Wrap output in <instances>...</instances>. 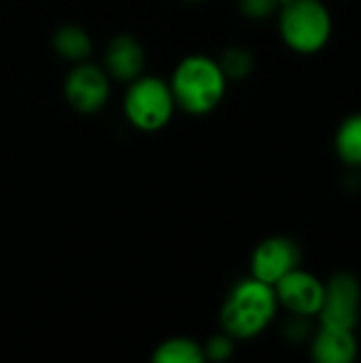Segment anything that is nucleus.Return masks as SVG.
Listing matches in <instances>:
<instances>
[{
  "label": "nucleus",
  "mask_w": 361,
  "mask_h": 363,
  "mask_svg": "<svg viewBox=\"0 0 361 363\" xmlns=\"http://www.w3.org/2000/svg\"><path fill=\"white\" fill-rule=\"evenodd\" d=\"M168 85L177 108L189 115H206L221 104L228 77L217 60L194 53L177 64Z\"/></svg>",
  "instance_id": "nucleus-1"
},
{
  "label": "nucleus",
  "mask_w": 361,
  "mask_h": 363,
  "mask_svg": "<svg viewBox=\"0 0 361 363\" xmlns=\"http://www.w3.org/2000/svg\"><path fill=\"white\" fill-rule=\"evenodd\" d=\"M279 300L274 287L253 277L232 287L221 306V328L234 340H251L260 336L277 317Z\"/></svg>",
  "instance_id": "nucleus-2"
},
{
  "label": "nucleus",
  "mask_w": 361,
  "mask_h": 363,
  "mask_svg": "<svg viewBox=\"0 0 361 363\" xmlns=\"http://www.w3.org/2000/svg\"><path fill=\"white\" fill-rule=\"evenodd\" d=\"M279 11V32L289 49L315 53L328 45L332 15L321 0H285Z\"/></svg>",
  "instance_id": "nucleus-3"
},
{
  "label": "nucleus",
  "mask_w": 361,
  "mask_h": 363,
  "mask_svg": "<svg viewBox=\"0 0 361 363\" xmlns=\"http://www.w3.org/2000/svg\"><path fill=\"white\" fill-rule=\"evenodd\" d=\"M177 111L168 81L160 77H136L128 83L123 96V113L130 125L140 132H157L166 128Z\"/></svg>",
  "instance_id": "nucleus-4"
},
{
  "label": "nucleus",
  "mask_w": 361,
  "mask_h": 363,
  "mask_svg": "<svg viewBox=\"0 0 361 363\" xmlns=\"http://www.w3.org/2000/svg\"><path fill=\"white\" fill-rule=\"evenodd\" d=\"M361 285L351 272H336L323 283V304L319 308L321 325L355 330L360 321Z\"/></svg>",
  "instance_id": "nucleus-5"
},
{
  "label": "nucleus",
  "mask_w": 361,
  "mask_h": 363,
  "mask_svg": "<svg viewBox=\"0 0 361 363\" xmlns=\"http://www.w3.org/2000/svg\"><path fill=\"white\" fill-rule=\"evenodd\" d=\"M66 102L83 115H94L111 98V77L102 66L91 64L89 60L79 62L64 79Z\"/></svg>",
  "instance_id": "nucleus-6"
},
{
  "label": "nucleus",
  "mask_w": 361,
  "mask_h": 363,
  "mask_svg": "<svg viewBox=\"0 0 361 363\" xmlns=\"http://www.w3.org/2000/svg\"><path fill=\"white\" fill-rule=\"evenodd\" d=\"M300 247L291 238L270 236L262 240L251 255V277L274 287L283 277L300 268Z\"/></svg>",
  "instance_id": "nucleus-7"
},
{
  "label": "nucleus",
  "mask_w": 361,
  "mask_h": 363,
  "mask_svg": "<svg viewBox=\"0 0 361 363\" xmlns=\"http://www.w3.org/2000/svg\"><path fill=\"white\" fill-rule=\"evenodd\" d=\"M274 294L279 306L287 308L291 315H300L309 319L319 315V308L323 304V283L315 274L300 268L283 277L274 285Z\"/></svg>",
  "instance_id": "nucleus-8"
},
{
  "label": "nucleus",
  "mask_w": 361,
  "mask_h": 363,
  "mask_svg": "<svg viewBox=\"0 0 361 363\" xmlns=\"http://www.w3.org/2000/svg\"><path fill=\"white\" fill-rule=\"evenodd\" d=\"M145 68V49L130 34H117L109 40L104 49V72L111 81L130 83L143 74Z\"/></svg>",
  "instance_id": "nucleus-9"
},
{
  "label": "nucleus",
  "mask_w": 361,
  "mask_h": 363,
  "mask_svg": "<svg viewBox=\"0 0 361 363\" xmlns=\"http://www.w3.org/2000/svg\"><path fill=\"white\" fill-rule=\"evenodd\" d=\"M311 355L319 363H351L357 357V338L353 330L321 325L311 342Z\"/></svg>",
  "instance_id": "nucleus-10"
},
{
  "label": "nucleus",
  "mask_w": 361,
  "mask_h": 363,
  "mask_svg": "<svg viewBox=\"0 0 361 363\" xmlns=\"http://www.w3.org/2000/svg\"><path fill=\"white\" fill-rule=\"evenodd\" d=\"M53 49L60 57L72 62V64H79V62H85L89 60L91 51H94V43H91V36L74 26V23H66L62 28H57L53 32Z\"/></svg>",
  "instance_id": "nucleus-11"
},
{
  "label": "nucleus",
  "mask_w": 361,
  "mask_h": 363,
  "mask_svg": "<svg viewBox=\"0 0 361 363\" xmlns=\"http://www.w3.org/2000/svg\"><path fill=\"white\" fill-rule=\"evenodd\" d=\"M155 363H202L204 362V351L202 345L191 340V338H168L164 340L155 353H153Z\"/></svg>",
  "instance_id": "nucleus-12"
},
{
  "label": "nucleus",
  "mask_w": 361,
  "mask_h": 363,
  "mask_svg": "<svg viewBox=\"0 0 361 363\" xmlns=\"http://www.w3.org/2000/svg\"><path fill=\"white\" fill-rule=\"evenodd\" d=\"M336 151L347 166L361 168V115H351L340 123L336 132Z\"/></svg>",
  "instance_id": "nucleus-13"
},
{
  "label": "nucleus",
  "mask_w": 361,
  "mask_h": 363,
  "mask_svg": "<svg viewBox=\"0 0 361 363\" xmlns=\"http://www.w3.org/2000/svg\"><path fill=\"white\" fill-rule=\"evenodd\" d=\"M223 74L230 79H245L253 70V55L245 47H230L217 60Z\"/></svg>",
  "instance_id": "nucleus-14"
},
{
  "label": "nucleus",
  "mask_w": 361,
  "mask_h": 363,
  "mask_svg": "<svg viewBox=\"0 0 361 363\" xmlns=\"http://www.w3.org/2000/svg\"><path fill=\"white\" fill-rule=\"evenodd\" d=\"M202 351H204V359H211V362H226L232 357L234 353V338L226 332L217 334V336H211L206 340V345H202Z\"/></svg>",
  "instance_id": "nucleus-15"
},
{
  "label": "nucleus",
  "mask_w": 361,
  "mask_h": 363,
  "mask_svg": "<svg viewBox=\"0 0 361 363\" xmlns=\"http://www.w3.org/2000/svg\"><path fill=\"white\" fill-rule=\"evenodd\" d=\"M238 6L251 19H264L279 11L281 0H238Z\"/></svg>",
  "instance_id": "nucleus-16"
},
{
  "label": "nucleus",
  "mask_w": 361,
  "mask_h": 363,
  "mask_svg": "<svg viewBox=\"0 0 361 363\" xmlns=\"http://www.w3.org/2000/svg\"><path fill=\"white\" fill-rule=\"evenodd\" d=\"M189 2H200V0H189Z\"/></svg>",
  "instance_id": "nucleus-17"
}]
</instances>
